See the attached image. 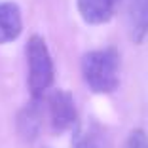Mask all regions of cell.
Segmentation results:
<instances>
[{
	"instance_id": "obj_1",
	"label": "cell",
	"mask_w": 148,
	"mask_h": 148,
	"mask_svg": "<svg viewBox=\"0 0 148 148\" xmlns=\"http://www.w3.org/2000/svg\"><path fill=\"white\" fill-rule=\"evenodd\" d=\"M82 76L95 93H112L120 84V55L114 48L93 49L82 57Z\"/></svg>"
},
{
	"instance_id": "obj_2",
	"label": "cell",
	"mask_w": 148,
	"mask_h": 148,
	"mask_svg": "<svg viewBox=\"0 0 148 148\" xmlns=\"http://www.w3.org/2000/svg\"><path fill=\"white\" fill-rule=\"evenodd\" d=\"M27 65H29V89L32 99H40L53 84V59L40 36H31L27 44Z\"/></svg>"
},
{
	"instance_id": "obj_3",
	"label": "cell",
	"mask_w": 148,
	"mask_h": 148,
	"mask_svg": "<svg viewBox=\"0 0 148 148\" xmlns=\"http://www.w3.org/2000/svg\"><path fill=\"white\" fill-rule=\"evenodd\" d=\"M48 118L55 133H65L76 123V106L74 99L65 89H55L48 95Z\"/></svg>"
},
{
	"instance_id": "obj_4",
	"label": "cell",
	"mask_w": 148,
	"mask_h": 148,
	"mask_svg": "<svg viewBox=\"0 0 148 148\" xmlns=\"http://www.w3.org/2000/svg\"><path fill=\"white\" fill-rule=\"evenodd\" d=\"M72 148H112V144L105 127L95 120H87L80 123L74 131Z\"/></svg>"
},
{
	"instance_id": "obj_5",
	"label": "cell",
	"mask_w": 148,
	"mask_h": 148,
	"mask_svg": "<svg viewBox=\"0 0 148 148\" xmlns=\"http://www.w3.org/2000/svg\"><path fill=\"white\" fill-rule=\"evenodd\" d=\"M127 31L135 44L148 36V0H125Z\"/></svg>"
},
{
	"instance_id": "obj_6",
	"label": "cell",
	"mask_w": 148,
	"mask_h": 148,
	"mask_svg": "<svg viewBox=\"0 0 148 148\" xmlns=\"http://www.w3.org/2000/svg\"><path fill=\"white\" fill-rule=\"evenodd\" d=\"M82 19L89 25H103L114 17L120 0H76Z\"/></svg>"
},
{
	"instance_id": "obj_7",
	"label": "cell",
	"mask_w": 148,
	"mask_h": 148,
	"mask_svg": "<svg viewBox=\"0 0 148 148\" xmlns=\"http://www.w3.org/2000/svg\"><path fill=\"white\" fill-rule=\"evenodd\" d=\"M23 31L21 12L13 2L0 0V44L15 40Z\"/></svg>"
},
{
	"instance_id": "obj_8",
	"label": "cell",
	"mask_w": 148,
	"mask_h": 148,
	"mask_svg": "<svg viewBox=\"0 0 148 148\" xmlns=\"http://www.w3.org/2000/svg\"><path fill=\"white\" fill-rule=\"evenodd\" d=\"M40 125H42L40 99H32L31 105H27L25 108L21 110V114H19L17 127H19V133H21L27 140H32V139H36V135H38Z\"/></svg>"
},
{
	"instance_id": "obj_9",
	"label": "cell",
	"mask_w": 148,
	"mask_h": 148,
	"mask_svg": "<svg viewBox=\"0 0 148 148\" xmlns=\"http://www.w3.org/2000/svg\"><path fill=\"white\" fill-rule=\"evenodd\" d=\"M125 148H148V135L143 129L131 131V135L127 137Z\"/></svg>"
}]
</instances>
